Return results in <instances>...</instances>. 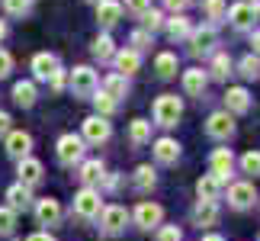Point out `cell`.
Returning <instances> with one entry per match:
<instances>
[{
    "mask_svg": "<svg viewBox=\"0 0 260 241\" xmlns=\"http://www.w3.org/2000/svg\"><path fill=\"white\" fill-rule=\"evenodd\" d=\"M183 116V103L174 94H164L154 100V123L157 126H177V119Z\"/></svg>",
    "mask_w": 260,
    "mask_h": 241,
    "instance_id": "obj_1",
    "label": "cell"
},
{
    "mask_svg": "<svg viewBox=\"0 0 260 241\" xmlns=\"http://www.w3.org/2000/svg\"><path fill=\"white\" fill-rule=\"evenodd\" d=\"M74 213L81 216V219H93V216H100L103 213V203H100V193L93 187H84L81 193L74 196Z\"/></svg>",
    "mask_w": 260,
    "mask_h": 241,
    "instance_id": "obj_2",
    "label": "cell"
},
{
    "mask_svg": "<svg viewBox=\"0 0 260 241\" xmlns=\"http://www.w3.org/2000/svg\"><path fill=\"white\" fill-rule=\"evenodd\" d=\"M71 90L77 97H93L96 94V71L93 68H87V65L74 68L71 71Z\"/></svg>",
    "mask_w": 260,
    "mask_h": 241,
    "instance_id": "obj_3",
    "label": "cell"
},
{
    "mask_svg": "<svg viewBox=\"0 0 260 241\" xmlns=\"http://www.w3.org/2000/svg\"><path fill=\"white\" fill-rule=\"evenodd\" d=\"M84 158V138L81 135H61L58 138V161L61 164H74Z\"/></svg>",
    "mask_w": 260,
    "mask_h": 241,
    "instance_id": "obj_4",
    "label": "cell"
},
{
    "mask_svg": "<svg viewBox=\"0 0 260 241\" xmlns=\"http://www.w3.org/2000/svg\"><path fill=\"white\" fill-rule=\"evenodd\" d=\"M109 123L103 116H90V119H84V142H90V145H103L106 138H109Z\"/></svg>",
    "mask_w": 260,
    "mask_h": 241,
    "instance_id": "obj_5",
    "label": "cell"
},
{
    "mask_svg": "<svg viewBox=\"0 0 260 241\" xmlns=\"http://www.w3.org/2000/svg\"><path fill=\"white\" fill-rule=\"evenodd\" d=\"M125 222H128L125 206H106L103 216H100V225H103V232H109V235H119L125 228Z\"/></svg>",
    "mask_w": 260,
    "mask_h": 241,
    "instance_id": "obj_6",
    "label": "cell"
},
{
    "mask_svg": "<svg viewBox=\"0 0 260 241\" xmlns=\"http://www.w3.org/2000/svg\"><path fill=\"white\" fill-rule=\"evenodd\" d=\"M215 45V29L212 26H199L189 33V52L193 55H209Z\"/></svg>",
    "mask_w": 260,
    "mask_h": 241,
    "instance_id": "obj_7",
    "label": "cell"
},
{
    "mask_svg": "<svg viewBox=\"0 0 260 241\" xmlns=\"http://www.w3.org/2000/svg\"><path fill=\"white\" fill-rule=\"evenodd\" d=\"M206 132L212 135V138H228V135L235 132L232 113H212V116H209V123H206Z\"/></svg>",
    "mask_w": 260,
    "mask_h": 241,
    "instance_id": "obj_8",
    "label": "cell"
},
{
    "mask_svg": "<svg viewBox=\"0 0 260 241\" xmlns=\"http://www.w3.org/2000/svg\"><path fill=\"white\" fill-rule=\"evenodd\" d=\"M42 177H45L42 161H36V158H23V161H19V184H23V187H36Z\"/></svg>",
    "mask_w": 260,
    "mask_h": 241,
    "instance_id": "obj_9",
    "label": "cell"
},
{
    "mask_svg": "<svg viewBox=\"0 0 260 241\" xmlns=\"http://www.w3.org/2000/svg\"><path fill=\"white\" fill-rule=\"evenodd\" d=\"M113 62H116V71L122 77H128V74H135L138 68H142V55H138L135 48H122V52L113 55Z\"/></svg>",
    "mask_w": 260,
    "mask_h": 241,
    "instance_id": "obj_10",
    "label": "cell"
},
{
    "mask_svg": "<svg viewBox=\"0 0 260 241\" xmlns=\"http://www.w3.org/2000/svg\"><path fill=\"white\" fill-rule=\"evenodd\" d=\"M36 219H39V225H58V219H61V206H58V199H52V196L39 199Z\"/></svg>",
    "mask_w": 260,
    "mask_h": 241,
    "instance_id": "obj_11",
    "label": "cell"
},
{
    "mask_svg": "<svg viewBox=\"0 0 260 241\" xmlns=\"http://www.w3.org/2000/svg\"><path fill=\"white\" fill-rule=\"evenodd\" d=\"M29 148H32V138H29L26 132H7V155L23 161L29 158Z\"/></svg>",
    "mask_w": 260,
    "mask_h": 241,
    "instance_id": "obj_12",
    "label": "cell"
},
{
    "mask_svg": "<svg viewBox=\"0 0 260 241\" xmlns=\"http://www.w3.org/2000/svg\"><path fill=\"white\" fill-rule=\"evenodd\" d=\"M232 167H235V155L228 152V148H215L212 152V174L225 184L228 174H232Z\"/></svg>",
    "mask_w": 260,
    "mask_h": 241,
    "instance_id": "obj_13",
    "label": "cell"
},
{
    "mask_svg": "<svg viewBox=\"0 0 260 241\" xmlns=\"http://www.w3.org/2000/svg\"><path fill=\"white\" fill-rule=\"evenodd\" d=\"M119 16H122V4H119V0H96V19H100L106 29L116 26Z\"/></svg>",
    "mask_w": 260,
    "mask_h": 241,
    "instance_id": "obj_14",
    "label": "cell"
},
{
    "mask_svg": "<svg viewBox=\"0 0 260 241\" xmlns=\"http://www.w3.org/2000/svg\"><path fill=\"white\" fill-rule=\"evenodd\" d=\"M257 13H260V7H254V4H235L232 10H228V16H232V23H235L238 29H247V26H254Z\"/></svg>",
    "mask_w": 260,
    "mask_h": 241,
    "instance_id": "obj_15",
    "label": "cell"
},
{
    "mask_svg": "<svg viewBox=\"0 0 260 241\" xmlns=\"http://www.w3.org/2000/svg\"><path fill=\"white\" fill-rule=\"evenodd\" d=\"M225 113H247V109H251V94H247L244 87H232L225 94Z\"/></svg>",
    "mask_w": 260,
    "mask_h": 241,
    "instance_id": "obj_16",
    "label": "cell"
},
{
    "mask_svg": "<svg viewBox=\"0 0 260 241\" xmlns=\"http://www.w3.org/2000/svg\"><path fill=\"white\" fill-rule=\"evenodd\" d=\"M161 216H164V209L157 206V203H142L135 209V222L142 225V228H154L157 222H161Z\"/></svg>",
    "mask_w": 260,
    "mask_h": 241,
    "instance_id": "obj_17",
    "label": "cell"
},
{
    "mask_svg": "<svg viewBox=\"0 0 260 241\" xmlns=\"http://www.w3.org/2000/svg\"><path fill=\"white\" fill-rule=\"evenodd\" d=\"M228 203H232L235 209H247L254 203V184H235L232 190H228Z\"/></svg>",
    "mask_w": 260,
    "mask_h": 241,
    "instance_id": "obj_18",
    "label": "cell"
},
{
    "mask_svg": "<svg viewBox=\"0 0 260 241\" xmlns=\"http://www.w3.org/2000/svg\"><path fill=\"white\" fill-rule=\"evenodd\" d=\"M32 71H36L39 80H48V77L58 71V58L48 55V52H39V55L32 58Z\"/></svg>",
    "mask_w": 260,
    "mask_h": 241,
    "instance_id": "obj_19",
    "label": "cell"
},
{
    "mask_svg": "<svg viewBox=\"0 0 260 241\" xmlns=\"http://www.w3.org/2000/svg\"><path fill=\"white\" fill-rule=\"evenodd\" d=\"M218 190H222V180H218L215 174H206V177L196 180V193H199V199H209V203H215V199H218Z\"/></svg>",
    "mask_w": 260,
    "mask_h": 241,
    "instance_id": "obj_20",
    "label": "cell"
},
{
    "mask_svg": "<svg viewBox=\"0 0 260 241\" xmlns=\"http://www.w3.org/2000/svg\"><path fill=\"white\" fill-rule=\"evenodd\" d=\"M154 158L161 161V164H174V161L180 158V145L174 142V138H157L154 142Z\"/></svg>",
    "mask_w": 260,
    "mask_h": 241,
    "instance_id": "obj_21",
    "label": "cell"
},
{
    "mask_svg": "<svg viewBox=\"0 0 260 241\" xmlns=\"http://www.w3.org/2000/svg\"><path fill=\"white\" fill-rule=\"evenodd\" d=\"M193 219H196L199 228H203V225H215L218 222V206L209 203V199H199V206L193 209Z\"/></svg>",
    "mask_w": 260,
    "mask_h": 241,
    "instance_id": "obj_22",
    "label": "cell"
},
{
    "mask_svg": "<svg viewBox=\"0 0 260 241\" xmlns=\"http://www.w3.org/2000/svg\"><path fill=\"white\" fill-rule=\"evenodd\" d=\"M206 71H199V68H193V71H186L183 74V90L189 97H203V90H206Z\"/></svg>",
    "mask_w": 260,
    "mask_h": 241,
    "instance_id": "obj_23",
    "label": "cell"
},
{
    "mask_svg": "<svg viewBox=\"0 0 260 241\" xmlns=\"http://www.w3.org/2000/svg\"><path fill=\"white\" fill-rule=\"evenodd\" d=\"M103 177L106 174H103V161H100V158H90V161H84V164H81V180H84L87 187L100 184Z\"/></svg>",
    "mask_w": 260,
    "mask_h": 241,
    "instance_id": "obj_24",
    "label": "cell"
},
{
    "mask_svg": "<svg viewBox=\"0 0 260 241\" xmlns=\"http://www.w3.org/2000/svg\"><path fill=\"white\" fill-rule=\"evenodd\" d=\"M29 199H32V196H29V187H23V184H13L7 190V209H13V213H16V209H26Z\"/></svg>",
    "mask_w": 260,
    "mask_h": 241,
    "instance_id": "obj_25",
    "label": "cell"
},
{
    "mask_svg": "<svg viewBox=\"0 0 260 241\" xmlns=\"http://www.w3.org/2000/svg\"><path fill=\"white\" fill-rule=\"evenodd\" d=\"M13 100L19 106L29 109L36 103V84H32V80H16V84H13Z\"/></svg>",
    "mask_w": 260,
    "mask_h": 241,
    "instance_id": "obj_26",
    "label": "cell"
},
{
    "mask_svg": "<svg viewBox=\"0 0 260 241\" xmlns=\"http://www.w3.org/2000/svg\"><path fill=\"white\" fill-rule=\"evenodd\" d=\"M103 94H106V97H113V100L125 97V94H128V80H125L122 74H109V77L103 80Z\"/></svg>",
    "mask_w": 260,
    "mask_h": 241,
    "instance_id": "obj_27",
    "label": "cell"
},
{
    "mask_svg": "<svg viewBox=\"0 0 260 241\" xmlns=\"http://www.w3.org/2000/svg\"><path fill=\"white\" fill-rule=\"evenodd\" d=\"M128 138H132V145L151 142V123H145V119H132V126H128Z\"/></svg>",
    "mask_w": 260,
    "mask_h": 241,
    "instance_id": "obj_28",
    "label": "cell"
},
{
    "mask_svg": "<svg viewBox=\"0 0 260 241\" xmlns=\"http://www.w3.org/2000/svg\"><path fill=\"white\" fill-rule=\"evenodd\" d=\"M189 33H193V26H189L186 16H174L171 23H167V36H171L174 42H180V39H189Z\"/></svg>",
    "mask_w": 260,
    "mask_h": 241,
    "instance_id": "obj_29",
    "label": "cell"
},
{
    "mask_svg": "<svg viewBox=\"0 0 260 241\" xmlns=\"http://www.w3.org/2000/svg\"><path fill=\"white\" fill-rule=\"evenodd\" d=\"M154 71L161 74V77H174L177 74V55L174 52H161L154 58Z\"/></svg>",
    "mask_w": 260,
    "mask_h": 241,
    "instance_id": "obj_30",
    "label": "cell"
},
{
    "mask_svg": "<svg viewBox=\"0 0 260 241\" xmlns=\"http://www.w3.org/2000/svg\"><path fill=\"white\" fill-rule=\"evenodd\" d=\"M93 55L100 58V62H109V58L116 55V48H113V39H109L106 33H103V36H100L96 42H93Z\"/></svg>",
    "mask_w": 260,
    "mask_h": 241,
    "instance_id": "obj_31",
    "label": "cell"
},
{
    "mask_svg": "<svg viewBox=\"0 0 260 241\" xmlns=\"http://www.w3.org/2000/svg\"><path fill=\"white\" fill-rule=\"evenodd\" d=\"M228 74H232V58L222 52V55L212 58V77H215V80H225Z\"/></svg>",
    "mask_w": 260,
    "mask_h": 241,
    "instance_id": "obj_32",
    "label": "cell"
},
{
    "mask_svg": "<svg viewBox=\"0 0 260 241\" xmlns=\"http://www.w3.org/2000/svg\"><path fill=\"white\" fill-rule=\"evenodd\" d=\"M93 106H96V116H109V113H116V100L113 97H106L103 90H100V94H93Z\"/></svg>",
    "mask_w": 260,
    "mask_h": 241,
    "instance_id": "obj_33",
    "label": "cell"
},
{
    "mask_svg": "<svg viewBox=\"0 0 260 241\" xmlns=\"http://www.w3.org/2000/svg\"><path fill=\"white\" fill-rule=\"evenodd\" d=\"M142 23H145V33H157V29L164 26L161 10H145V13H142Z\"/></svg>",
    "mask_w": 260,
    "mask_h": 241,
    "instance_id": "obj_34",
    "label": "cell"
},
{
    "mask_svg": "<svg viewBox=\"0 0 260 241\" xmlns=\"http://www.w3.org/2000/svg\"><path fill=\"white\" fill-rule=\"evenodd\" d=\"M135 187L138 190H151L154 187V170L148 167V164H142V167L135 170Z\"/></svg>",
    "mask_w": 260,
    "mask_h": 241,
    "instance_id": "obj_35",
    "label": "cell"
},
{
    "mask_svg": "<svg viewBox=\"0 0 260 241\" xmlns=\"http://www.w3.org/2000/svg\"><path fill=\"white\" fill-rule=\"evenodd\" d=\"M241 74L244 77H260V58L257 55H244L241 58Z\"/></svg>",
    "mask_w": 260,
    "mask_h": 241,
    "instance_id": "obj_36",
    "label": "cell"
},
{
    "mask_svg": "<svg viewBox=\"0 0 260 241\" xmlns=\"http://www.w3.org/2000/svg\"><path fill=\"white\" fill-rule=\"evenodd\" d=\"M4 7H7L10 16H26L29 7H32V0H4Z\"/></svg>",
    "mask_w": 260,
    "mask_h": 241,
    "instance_id": "obj_37",
    "label": "cell"
},
{
    "mask_svg": "<svg viewBox=\"0 0 260 241\" xmlns=\"http://www.w3.org/2000/svg\"><path fill=\"white\" fill-rule=\"evenodd\" d=\"M203 7H206V13H209V19H222V16L228 13L225 0H203Z\"/></svg>",
    "mask_w": 260,
    "mask_h": 241,
    "instance_id": "obj_38",
    "label": "cell"
},
{
    "mask_svg": "<svg viewBox=\"0 0 260 241\" xmlns=\"http://www.w3.org/2000/svg\"><path fill=\"white\" fill-rule=\"evenodd\" d=\"M241 167H244V174H260V152H247L244 158H241Z\"/></svg>",
    "mask_w": 260,
    "mask_h": 241,
    "instance_id": "obj_39",
    "label": "cell"
},
{
    "mask_svg": "<svg viewBox=\"0 0 260 241\" xmlns=\"http://www.w3.org/2000/svg\"><path fill=\"white\" fill-rule=\"evenodd\" d=\"M13 225H16V216H13V209L0 206V235H10V232H13Z\"/></svg>",
    "mask_w": 260,
    "mask_h": 241,
    "instance_id": "obj_40",
    "label": "cell"
},
{
    "mask_svg": "<svg viewBox=\"0 0 260 241\" xmlns=\"http://www.w3.org/2000/svg\"><path fill=\"white\" fill-rule=\"evenodd\" d=\"M132 45H135V52H138V48H148V45H151V33H145V29L132 33Z\"/></svg>",
    "mask_w": 260,
    "mask_h": 241,
    "instance_id": "obj_41",
    "label": "cell"
},
{
    "mask_svg": "<svg viewBox=\"0 0 260 241\" xmlns=\"http://www.w3.org/2000/svg\"><path fill=\"white\" fill-rule=\"evenodd\" d=\"M157 241H180V228L177 225H167L157 232Z\"/></svg>",
    "mask_w": 260,
    "mask_h": 241,
    "instance_id": "obj_42",
    "label": "cell"
},
{
    "mask_svg": "<svg viewBox=\"0 0 260 241\" xmlns=\"http://www.w3.org/2000/svg\"><path fill=\"white\" fill-rule=\"evenodd\" d=\"M125 7L132 10V13H138V16H142L145 10H151V0H125Z\"/></svg>",
    "mask_w": 260,
    "mask_h": 241,
    "instance_id": "obj_43",
    "label": "cell"
},
{
    "mask_svg": "<svg viewBox=\"0 0 260 241\" xmlns=\"http://www.w3.org/2000/svg\"><path fill=\"white\" fill-rule=\"evenodd\" d=\"M10 71H13V58H10V52L0 48V77H7Z\"/></svg>",
    "mask_w": 260,
    "mask_h": 241,
    "instance_id": "obj_44",
    "label": "cell"
},
{
    "mask_svg": "<svg viewBox=\"0 0 260 241\" xmlns=\"http://www.w3.org/2000/svg\"><path fill=\"white\" fill-rule=\"evenodd\" d=\"M167 10H174V13H183V10L189 7V0H164Z\"/></svg>",
    "mask_w": 260,
    "mask_h": 241,
    "instance_id": "obj_45",
    "label": "cell"
},
{
    "mask_svg": "<svg viewBox=\"0 0 260 241\" xmlns=\"http://www.w3.org/2000/svg\"><path fill=\"white\" fill-rule=\"evenodd\" d=\"M48 84H52V90H61V87H64V71H61V68H58V71L48 77Z\"/></svg>",
    "mask_w": 260,
    "mask_h": 241,
    "instance_id": "obj_46",
    "label": "cell"
},
{
    "mask_svg": "<svg viewBox=\"0 0 260 241\" xmlns=\"http://www.w3.org/2000/svg\"><path fill=\"white\" fill-rule=\"evenodd\" d=\"M7 132H10V116L0 113V135H7Z\"/></svg>",
    "mask_w": 260,
    "mask_h": 241,
    "instance_id": "obj_47",
    "label": "cell"
},
{
    "mask_svg": "<svg viewBox=\"0 0 260 241\" xmlns=\"http://www.w3.org/2000/svg\"><path fill=\"white\" fill-rule=\"evenodd\" d=\"M29 241H55L48 232H36V235H29Z\"/></svg>",
    "mask_w": 260,
    "mask_h": 241,
    "instance_id": "obj_48",
    "label": "cell"
},
{
    "mask_svg": "<svg viewBox=\"0 0 260 241\" xmlns=\"http://www.w3.org/2000/svg\"><path fill=\"white\" fill-rule=\"evenodd\" d=\"M251 45H254V55L260 58V29H257V33L251 36Z\"/></svg>",
    "mask_w": 260,
    "mask_h": 241,
    "instance_id": "obj_49",
    "label": "cell"
},
{
    "mask_svg": "<svg viewBox=\"0 0 260 241\" xmlns=\"http://www.w3.org/2000/svg\"><path fill=\"white\" fill-rule=\"evenodd\" d=\"M7 33H10V29H7V19H0V42L7 39Z\"/></svg>",
    "mask_w": 260,
    "mask_h": 241,
    "instance_id": "obj_50",
    "label": "cell"
},
{
    "mask_svg": "<svg viewBox=\"0 0 260 241\" xmlns=\"http://www.w3.org/2000/svg\"><path fill=\"white\" fill-rule=\"evenodd\" d=\"M203 241H222V235H206Z\"/></svg>",
    "mask_w": 260,
    "mask_h": 241,
    "instance_id": "obj_51",
    "label": "cell"
}]
</instances>
